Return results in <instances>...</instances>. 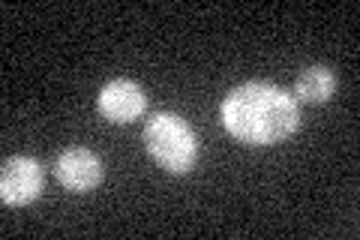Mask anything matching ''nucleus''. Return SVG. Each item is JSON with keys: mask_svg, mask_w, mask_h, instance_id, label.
<instances>
[{"mask_svg": "<svg viewBox=\"0 0 360 240\" xmlns=\"http://www.w3.org/2000/svg\"><path fill=\"white\" fill-rule=\"evenodd\" d=\"M222 123L238 141L276 144L297 132L300 106L295 94L270 82H246L222 99Z\"/></svg>", "mask_w": 360, "mask_h": 240, "instance_id": "obj_1", "label": "nucleus"}, {"mask_svg": "<svg viewBox=\"0 0 360 240\" xmlns=\"http://www.w3.org/2000/svg\"><path fill=\"white\" fill-rule=\"evenodd\" d=\"M144 147L172 175H186L198 159L195 130L172 111H160L144 123Z\"/></svg>", "mask_w": 360, "mask_h": 240, "instance_id": "obj_2", "label": "nucleus"}, {"mask_svg": "<svg viewBox=\"0 0 360 240\" xmlns=\"http://www.w3.org/2000/svg\"><path fill=\"white\" fill-rule=\"evenodd\" d=\"M39 192H42V168L37 159L9 156L4 163V171H0V198H4V204L21 208V204L37 201Z\"/></svg>", "mask_w": 360, "mask_h": 240, "instance_id": "obj_3", "label": "nucleus"}, {"mask_svg": "<svg viewBox=\"0 0 360 240\" xmlns=\"http://www.w3.org/2000/svg\"><path fill=\"white\" fill-rule=\"evenodd\" d=\"M99 111L105 114L111 123H129L139 120L144 108H148V96L139 82L132 78H111L108 84H103L99 90Z\"/></svg>", "mask_w": 360, "mask_h": 240, "instance_id": "obj_4", "label": "nucleus"}, {"mask_svg": "<svg viewBox=\"0 0 360 240\" xmlns=\"http://www.w3.org/2000/svg\"><path fill=\"white\" fill-rule=\"evenodd\" d=\"M54 175L70 192H90L103 184V159L87 147H70L54 159Z\"/></svg>", "mask_w": 360, "mask_h": 240, "instance_id": "obj_5", "label": "nucleus"}, {"mask_svg": "<svg viewBox=\"0 0 360 240\" xmlns=\"http://www.w3.org/2000/svg\"><path fill=\"white\" fill-rule=\"evenodd\" d=\"M333 90H336V75L328 66H309V70H303L297 78L295 99L319 106V102H328L333 96Z\"/></svg>", "mask_w": 360, "mask_h": 240, "instance_id": "obj_6", "label": "nucleus"}]
</instances>
